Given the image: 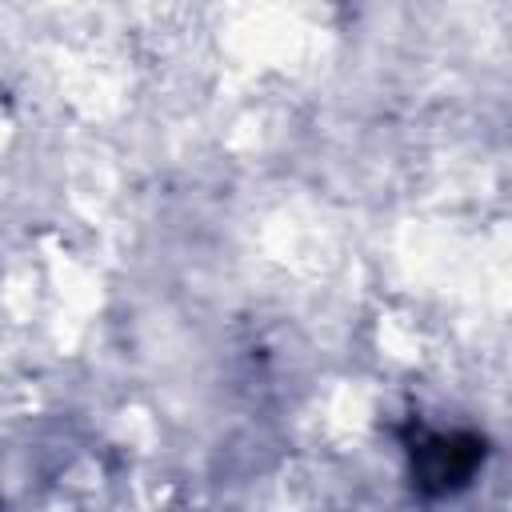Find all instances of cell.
<instances>
[{
    "label": "cell",
    "mask_w": 512,
    "mask_h": 512,
    "mask_svg": "<svg viewBox=\"0 0 512 512\" xmlns=\"http://www.w3.org/2000/svg\"><path fill=\"white\" fill-rule=\"evenodd\" d=\"M488 456V440L476 432H416L408 440L412 488L420 496H452L472 484Z\"/></svg>",
    "instance_id": "cell-1"
}]
</instances>
